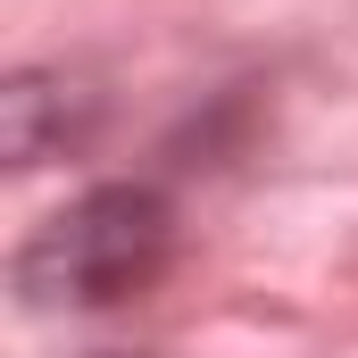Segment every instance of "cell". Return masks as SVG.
<instances>
[{
  "label": "cell",
  "mask_w": 358,
  "mask_h": 358,
  "mask_svg": "<svg viewBox=\"0 0 358 358\" xmlns=\"http://www.w3.org/2000/svg\"><path fill=\"white\" fill-rule=\"evenodd\" d=\"M176 259V200L159 183H92L84 200L50 208L17 259L8 292L50 317V308H117L134 292H150Z\"/></svg>",
  "instance_id": "cell-1"
},
{
  "label": "cell",
  "mask_w": 358,
  "mask_h": 358,
  "mask_svg": "<svg viewBox=\"0 0 358 358\" xmlns=\"http://www.w3.org/2000/svg\"><path fill=\"white\" fill-rule=\"evenodd\" d=\"M92 125H100V92L84 76H67V67H17L0 84V150H8L17 176L84 150Z\"/></svg>",
  "instance_id": "cell-2"
},
{
  "label": "cell",
  "mask_w": 358,
  "mask_h": 358,
  "mask_svg": "<svg viewBox=\"0 0 358 358\" xmlns=\"http://www.w3.org/2000/svg\"><path fill=\"white\" fill-rule=\"evenodd\" d=\"M76 358H167V350H76Z\"/></svg>",
  "instance_id": "cell-3"
}]
</instances>
